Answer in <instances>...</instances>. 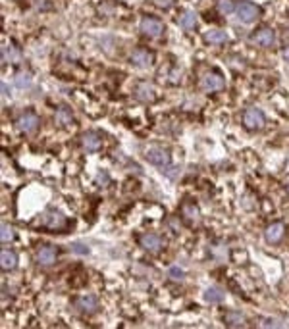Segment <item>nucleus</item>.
Listing matches in <instances>:
<instances>
[{
    "label": "nucleus",
    "instance_id": "1",
    "mask_svg": "<svg viewBox=\"0 0 289 329\" xmlns=\"http://www.w3.org/2000/svg\"><path fill=\"white\" fill-rule=\"evenodd\" d=\"M236 12H237V18L243 23H255L260 18V8H258L257 4H253V2H247V0L237 4Z\"/></svg>",
    "mask_w": 289,
    "mask_h": 329
},
{
    "label": "nucleus",
    "instance_id": "2",
    "mask_svg": "<svg viewBox=\"0 0 289 329\" xmlns=\"http://www.w3.org/2000/svg\"><path fill=\"white\" fill-rule=\"evenodd\" d=\"M243 123H245L247 129H251V131H258V129H262L264 127V114L260 112L258 108L255 106H251V108L245 110V114H243Z\"/></svg>",
    "mask_w": 289,
    "mask_h": 329
},
{
    "label": "nucleus",
    "instance_id": "3",
    "mask_svg": "<svg viewBox=\"0 0 289 329\" xmlns=\"http://www.w3.org/2000/svg\"><path fill=\"white\" fill-rule=\"evenodd\" d=\"M141 33L147 35V37H160L162 31H164V23L158 20V18H143L139 25Z\"/></svg>",
    "mask_w": 289,
    "mask_h": 329
},
{
    "label": "nucleus",
    "instance_id": "4",
    "mask_svg": "<svg viewBox=\"0 0 289 329\" xmlns=\"http://www.w3.org/2000/svg\"><path fill=\"white\" fill-rule=\"evenodd\" d=\"M225 85L224 77L220 75L218 71H208V73H204L203 79H201V87L204 91H222Z\"/></svg>",
    "mask_w": 289,
    "mask_h": 329
},
{
    "label": "nucleus",
    "instance_id": "5",
    "mask_svg": "<svg viewBox=\"0 0 289 329\" xmlns=\"http://www.w3.org/2000/svg\"><path fill=\"white\" fill-rule=\"evenodd\" d=\"M147 160L152 166H156V168H168L170 166V154L166 152L164 148L152 146V148L147 150Z\"/></svg>",
    "mask_w": 289,
    "mask_h": 329
},
{
    "label": "nucleus",
    "instance_id": "6",
    "mask_svg": "<svg viewBox=\"0 0 289 329\" xmlns=\"http://www.w3.org/2000/svg\"><path fill=\"white\" fill-rule=\"evenodd\" d=\"M37 125H39V118H37V114H33V112H25L22 114L18 121H16V127H18V131L22 133H33L37 129Z\"/></svg>",
    "mask_w": 289,
    "mask_h": 329
},
{
    "label": "nucleus",
    "instance_id": "7",
    "mask_svg": "<svg viewBox=\"0 0 289 329\" xmlns=\"http://www.w3.org/2000/svg\"><path fill=\"white\" fill-rule=\"evenodd\" d=\"M129 60H131L137 67H149V66H152L154 56H152V52L147 50V48H135V50L131 52V56H129Z\"/></svg>",
    "mask_w": 289,
    "mask_h": 329
},
{
    "label": "nucleus",
    "instance_id": "8",
    "mask_svg": "<svg viewBox=\"0 0 289 329\" xmlns=\"http://www.w3.org/2000/svg\"><path fill=\"white\" fill-rule=\"evenodd\" d=\"M58 258V249L52 246V244H44L37 251V262L43 264V266H50V264L56 262Z\"/></svg>",
    "mask_w": 289,
    "mask_h": 329
},
{
    "label": "nucleus",
    "instance_id": "9",
    "mask_svg": "<svg viewBox=\"0 0 289 329\" xmlns=\"http://www.w3.org/2000/svg\"><path fill=\"white\" fill-rule=\"evenodd\" d=\"M75 308L81 312V314H95L96 310H98V300H96V296H81V298H77L75 300Z\"/></svg>",
    "mask_w": 289,
    "mask_h": 329
},
{
    "label": "nucleus",
    "instance_id": "10",
    "mask_svg": "<svg viewBox=\"0 0 289 329\" xmlns=\"http://www.w3.org/2000/svg\"><path fill=\"white\" fill-rule=\"evenodd\" d=\"M253 43H257L258 46H272V44L276 43V33L270 29V27H264V29H258L257 33L253 35Z\"/></svg>",
    "mask_w": 289,
    "mask_h": 329
},
{
    "label": "nucleus",
    "instance_id": "11",
    "mask_svg": "<svg viewBox=\"0 0 289 329\" xmlns=\"http://www.w3.org/2000/svg\"><path fill=\"white\" fill-rule=\"evenodd\" d=\"M141 246L145 249V251H149V253H156V251H160L164 241H162L158 235H154V233H147V235H141Z\"/></svg>",
    "mask_w": 289,
    "mask_h": 329
},
{
    "label": "nucleus",
    "instance_id": "12",
    "mask_svg": "<svg viewBox=\"0 0 289 329\" xmlns=\"http://www.w3.org/2000/svg\"><path fill=\"white\" fill-rule=\"evenodd\" d=\"M81 144L87 152H95L100 148V135L95 131H87L83 137H81Z\"/></svg>",
    "mask_w": 289,
    "mask_h": 329
},
{
    "label": "nucleus",
    "instance_id": "13",
    "mask_svg": "<svg viewBox=\"0 0 289 329\" xmlns=\"http://www.w3.org/2000/svg\"><path fill=\"white\" fill-rule=\"evenodd\" d=\"M135 97H137L141 102H152V100L156 99L154 89H152V85L147 83V81H143V83L137 85V89H135Z\"/></svg>",
    "mask_w": 289,
    "mask_h": 329
},
{
    "label": "nucleus",
    "instance_id": "14",
    "mask_svg": "<svg viewBox=\"0 0 289 329\" xmlns=\"http://www.w3.org/2000/svg\"><path fill=\"white\" fill-rule=\"evenodd\" d=\"M64 223H66V219L60 212H50V214H46V216H44V221H43V225L46 229H54V231L62 229Z\"/></svg>",
    "mask_w": 289,
    "mask_h": 329
},
{
    "label": "nucleus",
    "instance_id": "15",
    "mask_svg": "<svg viewBox=\"0 0 289 329\" xmlns=\"http://www.w3.org/2000/svg\"><path fill=\"white\" fill-rule=\"evenodd\" d=\"M283 233H285V225L283 223H270L266 227V241L268 242H279L281 241V237H283Z\"/></svg>",
    "mask_w": 289,
    "mask_h": 329
},
{
    "label": "nucleus",
    "instance_id": "16",
    "mask_svg": "<svg viewBox=\"0 0 289 329\" xmlns=\"http://www.w3.org/2000/svg\"><path fill=\"white\" fill-rule=\"evenodd\" d=\"M224 321L227 327H245L247 325V319L243 314L239 312H225L224 314Z\"/></svg>",
    "mask_w": 289,
    "mask_h": 329
},
{
    "label": "nucleus",
    "instance_id": "17",
    "mask_svg": "<svg viewBox=\"0 0 289 329\" xmlns=\"http://www.w3.org/2000/svg\"><path fill=\"white\" fill-rule=\"evenodd\" d=\"M0 266H2V270H14L18 266V256H16V253L4 249L0 253Z\"/></svg>",
    "mask_w": 289,
    "mask_h": 329
},
{
    "label": "nucleus",
    "instance_id": "18",
    "mask_svg": "<svg viewBox=\"0 0 289 329\" xmlns=\"http://www.w3.org/2000/svg\"><path fill=\"white\" fill-rule=\"evenodd\" d=\"M204 41L210 44H224L227 41V35L222 29H210L208 33L204 35Z\"/></svg>",
    "mask_w": 289,
    "mask_h": 329
},
{
    "label": "nucleus",
    "instance_id": "19",
    "mask_svg": "<svg viewBox=\"0 0 289 329\" xmlns=\"http://www.w3.org/2000/svg\"><path fill=\"white\" fill-rule=\"evenodd\" d=\"M204 300L210 304H220L224 300V291H220L218 287H208L204 291Z\"/></svg>",
    "mask_w": 289,
    "mask_h": 329
},
{
    "label": "nucleus",
    "instance_id": "20",
    "mask_svg": "<svg viewBox=\"0 0 289 329\" xmlns=\"http://www.w3.org/2000/svg\"><path fill=\"white\" fill-rule=\"evenodd\" d=\"M182 216H185V219H189V221H197L199 216H201V212H199V208L193 202H185L182 206Z\"/></svg>",
    "mask_w": 289,
    "mask_h": 329
},
{
    "label": "nucleus",
    "instance_id": "21",
    "mask_svg": "<svg viewBox=\"0 0 289 329\" xmlns=\"http://www.w3.org/2000/svg\"><path fill=\"white\" fill-rule=\"evenodd\" d=\"M180 25H182L183 29H193L195 27V23H197V16H195V12H191V10H185L180 16Z\"/></svg>",
    "mask_w": 289,
    "mask_h": 329
},
{
    "label": "nucleus",
    "instance_id": "22",
    "mask_svg": "<svg viewBox=\"0 0 289 329\" xmlns=\"http://www.w3.org/2000/svg\"><path fill=\"white\" fill-rule=\"evenodd\" d=\"M56 121L60 125H70L74 121V116H72V112H70L68 106H60V108L56 110Z\"/></svg>",
    "mask_w": 289,
    "mask_h": 329
},
{
    "label": "nucleus",
    "instance_id": "23",
    "mask_svg": "<svg viewBox=\"0 0 289 329\" xmlns=\"http://www.w3.org/2000/svg\"><path fill=\"white\" fill-rule=\"evenodd\" d=\"M2 60L4 62H12V64H16L18 60H20V52L14 48V46H2Z\"/></svg>",
    "mask_w": 289,
    "mask_h": 329
},
{
    "label": "nucleus",
    "instance_id": "24",
    "mask_svg": "<svg viewBox=\"0 0 289 329\" xmlns=\"http://www.w3.org/2000/svg\"><path fill=\"white\" fill-rule=\"evenodd\" d=\"M14 237H16L14 227L8 225V223H2V227H0V239H2V242H12Z\"/></svg>",
    "mask_w": 289,
    "mask_h": 329
},
{
    "label": "nucleus",
    "instance_id": "25",
    "mask_svg": "<svg viewBox=\"0 0 289 329\" xmlns=\"http://www.w3.org/2000/svg\"><path fill=\"white\" fill-rule=\"evenodd\" d=\"M16 85L20 89H25L31 85V75L25 71V73H18V77H16Z\"/></svg>",
    "mask_w": 289,
    "mask_h": 329
},
{
    "label": "nucleus",
    "instance_id": "26",
    "mask_svg": "<svg viewBox=\"0 0 289 329\" xmlns=\"http://www.w3.org/2000/svg\"><path fill=\"white\" fill-rule=\"evenodd\" d=\"M218 10L222 12V14H232V12L236 10L234 0H218Z\"/></svg>",
    "mask_w": 289,
    "mask_h": 329
},
{
    "label": "nucleus",
    "instance_id": "27",
    "mask_svg": "<svg viewBox=\"0 0 289 329\" xmlns=\"http://www.w3.org/2000/svg\"><path fill=\"white\" fill-rule=\"evenodd\" d=\"M183 275H185V274H183L182 268H178V266H171V268H170V277L174 279V281H182Z\"/></svg>",
    "mask_w": 289,
    "mask_h": 329
},
{
    "label": "nucleus",
    "instance_id": "28",
    "mask_svg": "<svg viewBox=\"0 0 289 329\" xmlns=\"http://www.w3.org/2000/svg\"><path fill=\"white\" fill-rule=\"evenodd\" d=\"M174 2H176V0H154V4H156L158 8H162V10H170L171 6H174Z\"/></svg>",
    "mask_w": 289,
    "mask_h": 329
},
{
    "label": "nucleus",
    "instance_id": "29",
    "mask_svg": "<svg viewBox=\"0 0 289 329\" xmlns=\"http://www.w3.org/2000/svg\"><path fill=\"white\" fill-rule=\"evenodd\" d=\"M281 323L276 321V319H262V323H260V327H279Z\"/></svg>",
    "mask_w": 289,
    "mask_h": 329
},
{
    "label": "nucleus",
    "instance_id": "30",
    "mask_svg": "<svg viewBox=\"0 0 289 329\" xmlns=\"http://www.w3.org/2000/svg\"><path fill=\"white\" fill-rule=\"evenodd\" d=\"M35 6L39 10H46V8H50V2H46V0H35Z\"/></svg>",
    "mask_w": 289,
    "mask_h": 329
},
{
    "label": "nucleus",
    "instance_id": "31",
    "mask_svg": "<svg viewBox=\"0 0 289 329\" xmlns=\"http://www.w3.org/2000/svg\"><path fill=\"white\" fill-rule=\"evenodd\" d=\"M72 251L77 253V254H87V253H89V249L83 246V244H74V249H72Z\"/></svg>",
    "mask_w": 289,
    "mask_h": 329
}]
</instances>
